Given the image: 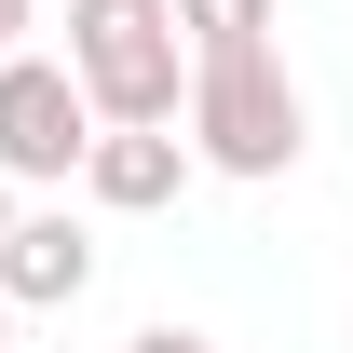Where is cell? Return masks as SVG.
<instances>
[{"label":"cell","mask_w":353,"mask_h":353,"mask_svg":"<svg viewBox=\"0 0 353 353\" xmlns=\"http://www.w3.org/2000/svg\"><path fill=\"white\" fill-rule=\"evenodd\" d=\"M95 123H176L190 95V41H176V0H68V54Z\"/></svg>","instance_id":"1"},{"label":"cell","mask_w":353,"mask_h":353,"mask_svg":"<svg viewBox=\"0 0 353 353\" xmlns=\"http://www.w3.org/2000/svg\"><path fill=\"white\" fill-rule=\"evenodd\" d=\"M190 163H218V176H285L312 150V109L299 82H285V54H190Z\"/></svg>","instance_id":"2"},{"label":"cell","mask_w":353,"mask_h":353,"mask_svg":"<svg viewBox=\"0 0 353 353\" xmlns=\"http://www.w3.org/2000/svg\"><path fill=\"white\" fill-rule=\"evenodd\" d=\"M82 150H95L82 82H68L54 54H0V176L41 190V176H82Z\"/></svg>","instance_id":"3"},{"label":"cell","mask_w":353,"mask_h":353,"mask_svg":"<svg viewBox=\"0 0 353 353\" xmlns=\"http://www.w3.org/2000/svg\"><path fill=\"white\" fill-rule=\"evenodd\" d=\"M95 285V231L68 218V204H14V231H0V299L14 312H68Z\"/></svg>","instance_id":"4"},{"label":"cell","mask_w":353,"mask_h":353,"mask_svg":"<svg viewBox=\"0 0 353 353\" xmlns=\"http://www.w3.org/2000/svg\"><path fill=\"white\" fill-rule=\"evenodd\" d=\"M82 190L109 204V218H150V204H176V190H190V136H176V123H95Z\"/></svg>","instance_id":"5"},{"label":"cell","mask_w":353,"mask_h":353,"mask_svg":"<svg viewBox=\"0 0 353 353\" xmlns=\"http://www.w3.org/2000/svg\"><path fill=\"white\" fill-rule=\"evenodd\" d=\"M272 28H285L272 0H176V41L190 54H272Z\"/></svg>","instance_id":"6"},{"label":"cell","mask_w":353,"mask_h":353,"mask_svg":"<svg viewBox=\"0 0 353 353\" xmlns=\"http://www.w3.org/2000/svg\"><path fill=\"white\" fill-rule=\"evenodd\" d=\"M123 353H218V340H204V326H136Z\"/></svg>","instance_id":"7"},{"label":"cell","mask_w":353,"mask_h":353,"mask_svg":"<svg viewBox=\"0 0 353 353\" xmlns=\"http://www.w3.org/2000/svg\"><path fill=\"white\" fill-rule=\"evenodd\" d=\"M14 28H28V0H0V54H14Z\"/></svg>","instance_id":"8"},{"label":"cell","mask_w":353,"mask_h":353,"mask_svg":"<svg viewBox=\"0 0 353 353\" xmlns=\"http://www.w3.org/2000/svg\"><path fill=\"white\" fill-rule=\"evenodd\" d=\"M0 231H14V176H0Z\"/></svg>","instance_id":"9"},{"label":"cell","mask_w":353,"mask_h":353,"mask_svg":"<svg viewBox=\"0 0 353 353\" xmlns=\"http://www.w3.org/2000/svg\"><path fill=\"white\" fill-rule=\"evenodd\" d=\"M0 353H14V299H0Z\"/></svg>","instance_id":"10"}]
</instances>
